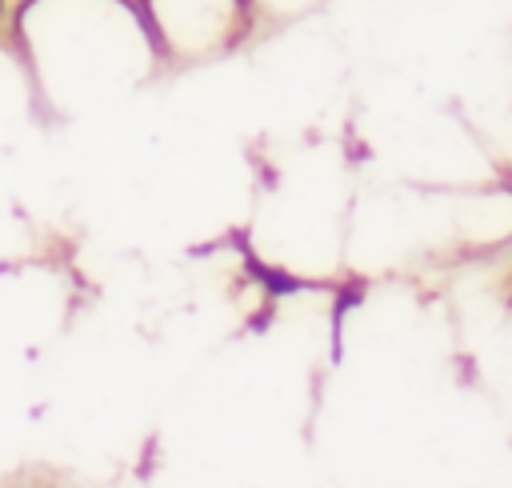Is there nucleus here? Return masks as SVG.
<instances>
[{"instance_id": "nucleus-1", "label": "nucleus", "mask_w": 512, "mask_h": 488, "mask_svg": "<svg viewBox=\"0 0 512 488\" xmlns=\"http://www.w3.org/2000/svg\"><path fill=\"white\" fill-rule=\"evenodd\" d=\"M0 16H4V0H0Z\"/></svg>"}]
</instances>
